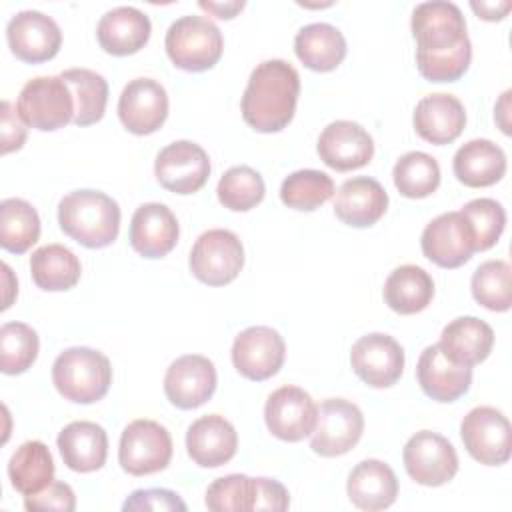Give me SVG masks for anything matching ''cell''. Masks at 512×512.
I'll use <instances>...</instances> for the list:
<instances>
[{
    "label": "cell",
    "instance_id": "22",
    "mask_svg": "<svg viewBox=\"0 0 512 512\" xmlns=\"http://www.w3.org/2000/svg\"><path fill=\"white\" fill-rule=\"evenodd\" d=\"M416 378L422 392L436 402H454L472 384V368L454 364L438 344L426 346L418 358Z\"/></svg>",
    "mask_w": 512,
    "mask_h": 512
},
{
    "label": "cell",
    "instance_id": "23",
    "mask_svg": "<svg viewBox=\"0 0 512 512\" xmlns=\"http://www.w3.org/2000/svg\"><path fill=\"white\" fill-rule=\"evenodd\" d=\"M238 448L234 426L218 414H208L190 424L186 432L188 456L202 468H218L230 462Z\"/></svg>",
    "mask_w": 512,
    "mask_h": 512
},
{
    "label": "cell",
    "instance_id": "46",
    "mask_svg": "<svg viewBox=\"0 0 512 512\" xmlns=\"http://www.w3.org/2000/svg\"><path fill=\"white\" fill-rule=\"evenodd\" d=\"M0 134H2V154L20 150L26 142V122L18 114V108L4 100L0 104Z\"/></svg>",
    "mask_w": 512,
    "mask_h": 512
},
{
    "label": "cell",
    "instance_id": "42",
    "mask_svg": "<svg viewBox=\"0 0 512 512\" xmlns=\"http://www.w3.org/2000/svg\"><path fill=\"white\" fill-rule=\"evenodd\" d=\"M256 478L246 474H228L216 478L206 490V506L214 512L254 510Z\"/></svg>",
    "mask_w": 512,
    "mask_h": 512
},
{
    "label": "cell",
    "instance_id": "40",
    "mask_svg": "<svg viewBox=\"0 0 512 512\" xmlns=\"http://www.w3.org/2000/svg\"><path fill=\"white\" fill-rule=\"evenodd\" d=\"M216 194L224 208L232 212H248L262 202L266 186L254 168L232 166L222 174Z\"/></svg>",
    "mask_w": 512,
    "mask_h": 512
},
{
    "label": "cell",
    "instance_id": "44",
    "mask_svg": "<svg viewBox=\"0 0 512 512\" xmlns=\"http://www.w3.org/2000/svg\"><path fill=\"white\" fill-rule=\"evenodd\" d=\"M24 508L30 512H46V510L72 512L76 508V496H74V490L66 482L54 480L44 490L26 496Z\"/></svg>",
    "mask_w": 512,
    "mask_h": 512
},
{
    "label": "cell",
    "instance_id": "34",
    "mask_svg": "<svg viewBox=\"0 0 512 512\" xmlns=\"http://www.w3.org/2000/svg\"><path fill=\"white\" fill-rule=\"evenodd\" d=\"M80 272V260L62 244H46L30 256L32 280L46 292L70 290L80 280Z\"/></svg>",
    "mask_w": 512,
    "mask_h": 512
},
{
    "label": "cell",
    "instance_id": "31",
    "mask_svg": "<svg viewBox=\"0 0 512 512\" xmlns=\"http://www.w3.org/2000/svg\"><path fill=\"white\" fill-rule=\"evenodd\" d=\"M294 52L306 68L314 72H330L342 64L346 56V40L336 26L314 22L298 30Z\"/></svg>",
    "mask_w": 512,
    "mask_h": 512
},
{
    "label": "cell",
    "instance_id": "1",
    "mask_svg": "<svg viewBox=\"0 0 512 512\" xmlns=\"http://www.w3.org/2000/svg\"><path fill=\"white\" fill-rule=\"evenodd\" d=\"M416 66L428 82H456L472 60L466 20L454 2H422L412 12Z\"/></svg>",
    "mask_w": 512,
    "mask_h": 512
},
{
    "label": "cell",
    "instance_id": "12",
    "mask_svg": "<svg viewBox=\"0 0 512 512\" xmlns=\"http://www.w3.org/2000/svg\"><path fill=\"white\" fill-rule=\"evenodd\" d=\"M154 174L166 190L174 194H194L210 176V158L196 142L178 140L158 152Z\"/></svg>",
    "mask_w": 512,
    "mask_h": 512
},
{
    "label": "cell",
    "instance_id": "43",
    "mask_svg": "<svg viewBox=\"0 0 512 512\" xmlns=\"http://www.w3.org/2000/svg\"><path fill=\"white\" fill-rule=\"evenodd\" d=\"M460 214L468 220L472 234H474V246L476 252H484L492 248L506 226V212L500 202L492 198H476L462 206Z\"/></svg>",
    "mask_w": 512,
    "mask_h": 512
},
{
    "label": "cell",
    "instance_id": "29",
    "mask_svg": "<svg viewBox=\"0 0 512 512\" xmlns=\"http://www.w3.org/2000/svg\"><path fill=\"white\" fill-rule=\"evenodd\" d=\"M438 346L454 364L472 368L490 356L494 330L476 316H460L444 326Z\"/></svg>",
    "mask_w": 512,
    "mask_h": 512
},
{
    "label": "cell",
    "instance_id": "48",
    "mask_svg": "<svg viewBox=\"0 0 512 512\" xmlns=\"http://www.w3.org/2000/svg\"><path fill=\"white\" fill-rule=\"evenodd\" d=\"M470 8L478 14V18L496 22V20H502L510 12L512 4L510 2H470Z\"/></svg>",
    "mask_w": 512,
    "mask_h": 512
},
{
    "label": "cell",
    "instance_id": "30",
    "mask_svg": "<svg viewBox=\"0 0 512 512\" xmlns=\"http://www.w3.org/2000/svg\"><path fill=\"white\" fill-rule=\"evenodd\" d=\"M452 170L464 186H492L506 174V154L498 144L486 138H476L456 150Z\"/></svg>",
    "mask_w": 512,
    "mask_h": 512
},
{
    "label": "cell",
    "instance_id": "13",
    "mask_svg": "<svg viewBox=\"0 0 512 512\" xmlns=\"http://www.w3.org/2000/svg\"><path fill=\"white\" fill-rule=\"evenodd\" d=\"M350 364L364 384L372 388H388L402 376L404 350L392 336L372 332L352 344Z\"/></svg>",
    "mask_w": 512,
    "mask_h": 512
},
{
    "label": "cell",
    "instance_id": "19",
    "mask_svg": "<svg viewBox=\"0 0 512 512\" xmlns=\"http://www.w3.org/2000/svg\"><path fill=\"white\" fill-rule=\"evenodd\" d=\"M118 116L124 128L136 136L156 132L168 116V94L152 78L130 80L118 100Z\"/></svg>",
    "mask_w": 512,
    "mask_h": 512
},
{
    "label": "cell",
    "instance_id": "2",
    "mask_svg": "<svg viewBox=\"0 0 512 512\" xmlns=\"http://www.w3.org/2000/svg\"><path fill=\"white\" fill-rule=\"evenodd\" d=\"M300 76L296 68L280 58L260 62L242 94V118L256 132L284 130L296 112Z\"/></svg>",
    "mask_w": 512,
    "mask_h": 512
},
{
    "label": "cell",
    "instance_id": "18",
    "mask_svg": "<svg viewBox=\"0 0 512 512\" xmlns=\"http://www.w3.org/2000/svg\"><path fill=\"white\" fill-rule=\"evenodd\" d=\"M216 390V368L200 354L176 358L164 376V394L172 406L194 410L208 402Z\"/></svg>",
    "mask_w": 512,
    "mask_h": 512
},
{
    "label": "cell",
    "instance_id": "15",
    "mask_svg": "<svg viewBox=\"0 0 512 512\" xmlns=\"http://www.w3.org/2000/svg\"><path fill=\"white\" fill-rule=\"evenodd\" d=\"M286 346L282 336L270 326H250L232 344V364L248 380L262 382L278 374L284 364Z\"/></svg>",
    "mask_w": 512,
    "mask_h": 512
},
{
    "label": "cell",
    "instance_id": "21",
    "mask_svg": "<svg viewBox=\"0 0 512 512\" xmlns=\"http://www.w3.org/2000/svg\"><path fill=\"white\" fill-rule=\"evenodd\" d=\"M178 220L166 204L148 202L136 208L130 222V246L144 258H162L178 242Z\"/></svg>",
    "mask_w": 512,
    "mask_h": 512
},
{
    "label": "cell",
    "instance_id": "50",
    "mask_svg": "<svg viewBox=\"0 0 512 512\" xmlns=\"http://www.w3.org/2000/svg\"><path fill=\"white\" fill-rule=\"evenodd\" d=\"M510 90H506L504 94H502V98L498 100V104H496V108H494V120L500 124V128H502V132L504 134H510V122H508V110H510Z\"/></svg>",
    "mask_w": 512,
    "mask_h": 512
},
{
    "label": "cell",
    "instance_id": "49",
    "mask_svg": "<svg viewBox=\"0 0 512 512\" xmlns=\"http://www.w3.org/2000/svg\"><path fill=\"white\" fill-rule=\"evenodd\" d=\"M200 8H204V10H208V12H212L214 16H218V18H234L242 8H244V2H200Z\"/></svg>",
    "mask_w": 512,
    "mask_h": 512
},
{
    "label": "cell",
    "instance_id": "41",
    "mask_svg": "<svg viewBox=\"0 0 512 512\" xmlns=\"http://www.w3.org/2000/svg\"><path fill=\"white\" fill-rule=\"evenodd\" d=\"M38 334L24 322H6L0 328V370L4 374L26 372L38 356Z\"/></svg>",
    "mask_w": 512,
    "mask_h": 512
},
{
    "label": "cell",
    "instance_id": "10",
    "mask_svg": "<svg viewBox=\"0 0 512 512\" xmlns=\"http://www.w3.org/2000/svg\"><path fill=\"white\" fill-rule=\"evenodd\" d=\"M362 432L364 416L360 408L344 398H328L318 406L310 448L324 458L342 456L358 444Z\"/></svg>",
    "mask_w": 512,
    "mask_h": 512
},
{
    "label": "cell",
    "instance_id": "39",
    "mask_svg": "<svg viewBox=\"0 0 512 512\" xmlns=\"http://www.w3.org/2000/svg\"><path fill=\"white\" fill-rule=\"evenodd\" d=\"M472 296L474 300L492 310L506 312L512 304V280L510 264L506 260H488L480 264L472 274Z\"/></svg>",
    "mask_w": 512,
    "mask_h": 512
},
{
    "label": "cell",
    "instance_id": "20",
    "mask_svg": "<svg viewBox=\"0 0 512 512\" xmlns=\"http://www.w3.org/2000/svg\"><path fill=\"white\" fill-rule=\"evenodd\" d=\"M316 150L326 166L338 172H348L362 168L372 160L374 142L358 122L336 120L320 132Z\"/></svg>",
    "mask_w": 512,
    "mask_h": 512
},
{
    "label": "cell",
    "instance_id": "14",
    "mask_svg": "<svg viewBox=\"0 0 512 512\" xmlns=\"http://www.w3.org/2000/svg\"><path fill=\"white\" fill-rule=\"evenodd\" d=\"M420 246L424 256L440 268H458L476 252L472 228L460 212H444L428 222Z\"/></svg>",
    "mask_w": 512,
    "mask_h": 512
},
{
    "label": "cell",
    "instance_id": "6",
    "mask_svg": "<svg viewBox=\"0 0 512 512\" xmlns=\"http://www.w3.org/2000/svg\"><path fill=\"white\" fill-rule=\"evenodd\" d=\"M18 114L40 132L64 128L74 118V98L60 76H38L28 80L18 94Z\"/></svg>",
    "mask_w": 512,
    "mask_h": 512
},
{
    "label": "cell",
    "instance_id": "8",
    "mask_svg": "<svg viewBox=\"0 0 512 512\" xmlns=\"http://www.w3.org/2000/svg\"><path fill=\"white\" fill-rule=\"evenodd\" d=\"M172 458L170 432L154 420L130 422L118 446V462L124 472L132 476H146L164 470Z\"/></svg>",
    "mask_w": 512,
    "mask_h": 512
},
{
    "label": "cell",
    "instance_id": "4",
    "mask_svg": "<svg viewBox=\"0 0 512 512\" xmlns=\"http://www.w3.org/2000/svg\"><path fill=\"white\" fill-rule=\"evenodd\" d=\"M52 382L60 396L76 404L102 400L112 384L110 360L86 346H72L60 352L52 364Z\"/></svg>",
    "mask_w": 512,
    "mask_h": 512
},
{
    "label": "cell",
    "instance_id": "9",
    "mask_svg": "<svg viewBox=\"0 0 512 512\" xmlns=\"http://www.w3.org/2000/svg\"><path fill=\"white\" fill-rule=\"evenodd\" d=\"M460 436L468 454L484 466H500L512 454V428L508 418L492 406L472 408L462 424Z\"/></svg>",
    "mask_w": 512,
    "mask_h": 512
},
{
    "label": "cell",
    "instance_id": "32",
    "mask_svg": "<svg viewBox=\"0 0 512 512\" xmlns=\"http://www.w3.org/2000/svg\"><path fill=\"white\" fill-rule=\"evenodd\" d=\"M434 296L432 276L414 264L398 266L384 282V302L396 314L408 316L428 308Z\"/></svg>",
    "mask_w": 512,
    "mask_h": 512
},
{
    "label": "cell",
    "instance_id": "11",
    "mask_svg": "<svg viewBox=\"0 0 512 512\" xmlns=\"http://www.w3.org/2000/svg\"><path fill=\"white\" fill-rule=\"evenodd\" d=\"M408 476L422 486H442L458 472V454L440 434L420 430L408 438L402 450Z\"/></svg>",
    "mask_w": 512,
    "mask_h": 512
},
{
    "label": "cell",
    "instance_id": "5",
    "mask_svg": "<svg viewBox=\"0 0 512 512\" xmlns=\"http://www.w3.org/2000/svg\"><path fill=\"white\" fill-rule=\"evenodd\" d=\"M164 48L176 68L186 72H204L220 60L224 38L212 20L192 14L170 24Z\"/></svg>",
    "mask_w": 512,
    "mask_h": 512
},
{
    "label": "cell",
    "instance_id": "35",
    "mask_svg": "<svg viewBox=\"0 0 512 512\" xmlns=\"http://www.w3.org/2000/svg\"><path fill=\"white\" fill-rule=\"evenodd\" d=\"M68 84L74 98V118L76 126H90L102 120L108 102V82L102 74L88 68H70L60 74Z\"/></svg>",
    "mask_w": 512,
    "mask_h": 512
},
{
    "label": "cell",
    "instance_id": "27",
    "mask_svg": "<svg viewBox=\"0 0 512 512\" xmlns=\"http://www.w3.org/2000/svg\"><path fill=\"white\" fill-rule=\"evenodd\" d=\"M346 492L350 502L360 510H384L392 506L398 496V478L386 462L368 458L352 468Z\"/></svg>",
    "mask_w": 512,
    "mask_h": 512
},
{
    "label": "cell",
    "instance_id": "17",
    "mask_svg": "<svg viewBox=\"0 0 512 512\" xmlns=\"http://www.w3.org/2000/svg\"><path fill=\"white\" fill-rule=\"evenodd\" d=\"M10 52L28 64L52 60L62 44L60 26L38 10H22L6 26Z\"/></svg>",
    "mask_w": 512,
    "mask_h": 512
},
{
    "label": "cell",
    "instance_id": "38",
    "mask_svg": "<svg viewBox=\"0 0 512 512\" xmlns=\"http://www.w3.org/2000/svg\"><path fill=\"white\" fill-rule=\"evenodd\" d=\"M334 194V180L320 170H296L284 178L280 186V200L294 210L312 212L328 202Z\"/></svg>",
    "mask_w": 512,
    "mask_h": 512
},
{
    "label": "cell",
    "instance_id": "25",
    "mask_svg": "<svg viewBox=\"0 0 512 512\" xmlns=\"http://www.w3.org/2000/svg\"><path fill=\"white\" fill-rule=\"evenodd\" d=\"M388 208V194L382 184L368 176L346 180L334 200V214L340 222L354 228L376 224Z\"/></svg>",
    "mask_w": 512,
    "mask_h": 512
},
{
    "label": "cell",
    "instance_id": "24",
    "mask_svg": "<svg viewBox=\"0 0 512 512\" xmlns=\"http://www.w3.org/2000/svg\"><path fill=\"white\" fill-rule=\"evenodd\" d=\"M412 120L420 138L430 144L444 146L462 134L466 126V112L456 96L436 92L424 96L416 104Z\"/></svg>",
    "mask_w": 512,
    "mask_h": 512
},
{
    "label": "cell",
    "instance_id": "36",
    "mask_svg": "<svg viewBox=\"0 0 512 512\" xmlns=\"http://www.w3.org/2000/svg\"><path fill=\"white\" fill-rule=\"evenodd\" d=\"M40 238V218L34 206L22 198L0 202V246L12 254H24Z\"/></svg>",
    "mask_w": 512,
    "mask_h": 512
},
{
    "label": "cell",
    "instance_id": "7",
    "mask_svg": "<svg viewBox=\"0 0 512 512\" xmlns=\"http://www.w3.org/2000/svg\"><path fill=\"white\" fill-rule=\"evenodd\" d=\"M188 264L196 280L208 286H224L232 282L244 266L242 242L230 230H206L194 242Z\"/></svg>",
    "mask_w": 512,
    "mask_h": 512
},
{
    "label": "cell",
    "instance_id": "26",
    "mask_svg": "<svg viewBox=\"0 0 512 512\" xmlns=\"http://www.w3.org/2000/svg\"><path fill=\"white\" fill-rule=\"evenodd\" d=\"M152 32L150 18L134 6L108 10L96 28L98 44L112 56H128L146 46Z\"/></svg>",
    "mask_w": 512,
    "mask_h": 512
},
{
    "label": "cell",
    "instance_id": "47",
    "mask_svg": "<svg viewBox=\"0 0 512 512\" xmlns=\"http://www.w3.org/2000/svg\"><path fill=\"white\" fill-rule=\"evenodd\" d=\"M290 506L288 490L274 478H256L254 510H286Z\"/></svg>",
    "mask_w": 512,
    "mask_h": 512
},
{
    "label": "cell",
    "instance_id": "33",
    "mask_svg": "<svg viewBox=\"0 0 512 512\" xmlns=\"http://www.w3.org/2000/svg\"><path fill=\"white\" fill-rule=\"evenodd\" d=\"M8 478L22 496L36 494L54 482V460L48 446L40 440H28L16 448L8 462Z\"/></svg>",
    "mask_w": 512,
    "mask_h": 512
},
{
    "label": "cell",
    "instance_id": "16",
    "mask_svg": "<svg viewBox=\"0 0 512 512\" xmlns=\"http://www.w3.org/2000/svg\"><path fill=\"white\" fill-rule=\"evenodd\" d=\"M316 414V402L298 386H282L274 390L264 406L268 430L284 442H300L308 438L316 426Z\"/></svg>",
    "mask_w": 512,
    "mask_h": 512
},
{
    "label": "cell",
    "instance_id": "3",
    "mask_svg": "<svg viewBox=\"0 0 512 512\" xmlns=\"http://www.w3.org/2000/svg\"><path fill=\"white\" fill-rule=\"evenodd\" d=\"M58 224L86 248L110 246L120 230V206L100 190H74L58 204Z\"/></svg>",
    "mask_w": 512,
    "mask_h": 512
},
{
    "label": "cell",
    "instance_id": "37",
    "mask_svg": "<svg viewBox=\"0 0 512 512\" xmlns=\"http://www.w3.org/2000/svg\"><path fill=\"white\" fill-rule=\"evenodd\" d=\"M392 178L402 196L426 198L440 184V166L430 154L412 150L396 160Z\"/></svg>",
    "mask_w": 512,
    "mask_h": 512
},
{
    "label": "cell",
    "instance_id": "45",
    "mask_svg": "<svg viewBox=\"0 0 512 512\" xmlns=\"http://www.w3.org/2000/svg\"><path fill=\"white\" fill-rule=\"evenodd\" d=\"M122 510L126 512H166V510H186V504L180 500V496L166 488H148V490H136L132 492L126 502L122 504Z\"/></svg>",
    "mask_w": 512,
    "mask_h": 512
},
{
    "label": "cell",
    "instance_id": "28",
    "mask_svg": "<svg viewBox=\"0 0 512 512\" xmlns=\"http://www.w3.org/2000/svg\"><path fill=\"white\" fill-rule=\"evenodd\" d=\"M58 450L64 464L74 472L100 470L108 456L106 430L88 420H76L64 426L58 434Z\"/></svg>",
    "mask_w": 512,
    "mask_h": 512
}]
</instances>
